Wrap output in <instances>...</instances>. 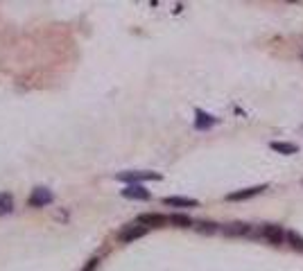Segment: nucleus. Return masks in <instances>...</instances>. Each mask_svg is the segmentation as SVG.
I'll return each instance as SVG.
<instances>
[{
    "mask_svg": "<svg viewBox=\"0 0 303 271\" xmlns=\"http://www.w3.org/2000/svg\"><path fill=\"white\" fill-rule=\"evenodd\" d=\"M52 201H55L52 190H48V187H34L30 199H28V206L30 208H43V206H50Z\"/></svg>",
    "mask_w": 303,
    "mask_h": 271,
    "instance_id": "obj_2",
    "label": "nucleus"
},
{
    "mask_svg": "<svg viewBox=\"0 0 303 271\" xmlns=\"http://www.w3.org/2000/svg\"><path fill=\"white\" fill-rule=\"evenodd\" d=\"M195 129H199V131H204V129H211L213 124L217 122V118H213L211 113H206V111H201V109H197L195 111Z\"/></svg>",
    "mask_w": 303,
    "mask_h": 271,
    "instance_id": "obj_7",
    "label": "nucleus"
},
{
    "mask_svg": "<svg viewBox=\"0 0 303 271\" xmlns=\"http://www.w3.org/2000/svg\"><path fill=\"white\" fill-rule=\"evenodd\" d=\"M168 222V217L159 215V212H145V215H138V224H143V226H163V224Z\"/></svg>",
    "mask_w": 303,
    "mask_h": 271,
    "instance_id": "obj_8",
    "label": "nucleus"
},
{
    "mask_svg": "<svg viewBox=\"0 0 303 271\" xmlns=\"http://www.w3.org/2000/svg\"><path fill=\"white\" fill-rule=\"evenodd\" d=\"M97 264H100V258H91V260H88V264H86V267L82 269V271H95Z\"/></svg>",
    "mask_w": 303,
    "mask_h": 271,
    "instance_id": "obj_16",
    "label": "nucleus"
},
{
    "mask_svg": "<svg viewBox=\"0 0 303 271\" xmlns=\"http://www.w3.org/2000/svg\"><path fill=\"white\" fill-rule=\"evenodd\" d=\"M274 152H279V154H285V156H292V154H296L299 152V147H296L294 143H283V140H274V143L269 145Z\"/></svg>",
    "mask_w": 303,
    "mask_h": 271,
    "instance_id": "obj_10",
    "label": "nucleus"
},
{
    "mask_svg": "<svg viewBox=\"0 0 303 271\" xmlns=\"http://www.w3.org/2000/svg\"><path fill=\"white\" fill-rule=\"evenodd\" d=\"M263 190H267V185H256V187H247V190L231 192V195H226V199H229V201H242V199H249V197L260 195Z\"/></svg>",
    "mask_w": 303,
    "mask_h": 271,
    "instance_id": "obj_6",
    "label": "nucleus"
},
{
    "mask_svg": "<svg viewBox=\"0 0 303 271\" xmlns=\"http://www.w3.org/2000/svg\"><path fill=\"white\" fill-rule=\"evenodd\" d=\"M118 181H124L127 185H134V183H143V181H159L161 174L159 172H145V170H127V172H120L116 176Z\"/></svg>",
    "mask_w": 303,
    "mask_h": 271,
    "instance_id": "obj_1",
    "label": "nucleus"
},
{
    "mask_svg": "<svg viewBox=\"0 0 303 271\" xmlns=\"http://www.w3.org/2000/svg\"><path fill=\"white\" fill-rule=\"evenodd\" d=\"M145 233H147V226H143V224H129V226H124L122 231L118 233V239L120 242H134V239L143 237Z\"/></svg>",
    "mask_w": 303,
    "mask_h": 271,
    "instance_id": "obj_3",
    "label": "nucleus"
},
{
    "mask_svg": "<svg viewBox=\"0 0 303 271\" xmlns=\"http://www.w3.org/2000/svg\"><path fill=\"white\" fill-rule=\"evenodd\" d=\"M195 228H197V231H201V233H215L217 231V224H213V222H199Z\"/></svg>",
    "mask_w": 303,
    "mask_h": 271,
    "instance_id": "obj_15",
    "label": "nucleus"
},
{
    "mask_svg": "<svg viewBox=\"0 0 303 271\" xmlns=\"http://www.w3.org/2000/svg\"><path fill=\"white\" fill-rule=\"evenodd\" d=\"M287 244L296 251H303V235H299L296 231H287Z\"/></svg>",
    "mask_w": 303,
    "mask_h": 271,
    "instance_id": "obj_14",
    "label": "nucleus"
},
{
    "mask_svg": "<svg viewBox=\"0 0 303 271\" xmlns=\"http://www.w3.org/2000/svg\"><path fill=\"white\" fill-rule=\"evenodd\" d=\"M222 231L226 233V235H247L251 228H249L247 224H229V226H224Z\"/></svg>",
    "mask_w": 303,
    "mask_h": 271,
    "instance_id": "obj_13",
    "label": "nucleus"
},
{
    "mask_svg": "<svg viewBox=\"0 0 303 271\" xmlns=\"http://www.w3.org/2000/svg\"><path fill=\"white\" fill-rule=\"evenodd\" d=\"M14 210V197L9 192H0V217Z\"/></svg>",
    "mask_w": 303,
    "mask_h": 271,
    "instance_id": "obj_12",
    "label": "nucleus"
},
{
    "mask_svg": "<svg viewBox=\"0 0 303 271\" xmlns=\"http://www.w3.org/2000/svg\"><path fill=\"white\" fill-rule=\"evenodd\" d=\"M122 197H124V199H134V201H147L152 195H149V190H145L143 185L134 183V185H124Z\"/></svg>",
    "mask_w": 303,
    "mask_h": 271,
    "instance_id": "obj_5",
    "label": "nucleus"
},
{
    "mask_svg": "<svg viewBox=\"0 0 303 271\" xmlns=\"http://www.w3.org/2000/svg\"><path fill=\"white\" fill-rule=\"evenodd\" d=\"M168 222L172 224V226H179V228H190V226H195V222H192L188 215H181V212H174V215H170Z\"/></svg>",
    "mask_w": 303,
    "mask_h": 271,
    "instance_id": "obj_11",
    "label": "nucleus"
},
{
    "mask_svg": "<svg viewBox=\"0 0 303 271\" xmlns=\"http://www.w3.org/2000/svg\"><path fill=\"white\" fill-rule=\"evenodd\" d=\"M163 203H165V206H176V208L199 206V201H197V199H190V197H165Z\"/></svg>",
    "mask_w": 303,
    "mask_h": 271,
    "instance_id": "obj_9",
    "label": "nucleus"
},
{
    "mask_svg": "<svg viewBox=\"0 0 303 271\" xmlns=\"http://www.w3.org/2000/svg\"><path fill=\"white\" fill-rule=\"evenodd\" d=\"M263 235H265V239H269L271 244H283V239H287V233L283 231V226H276V224H265Z\"/></svg>",
    "mask_w": 303,
    "mask_h": 271,
    "instance_id": "obj_4",
    "label": "nucleus"
}]
</instances>
